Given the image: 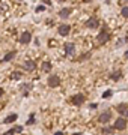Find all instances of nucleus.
Instances as JSON below:
<instances>
[{
    "label": "nucleus",
    "mask_w": 128,
    "mask_h": 135,
    "mask_svg": "<svg viewBox=\"0 0 128 135\" xmlns=\"http://www.w3.org/2000/svg\"><path fill=\"white\" fill-rule=\"evenodd\" d=\"M72 135H83L81 132H77V134H72Z\"/></svg>",
    "instance_id": "31"
},
{
    "label": "nucleus",
    "mask_w": 128,
    "mask_h": 135,
    "mask_svg": "<svg viewBox=\"0 0 128 135\" xmlns=\"http://www.w3.org/2000/svg\"><path fill=\"white\" fill-rule=\"evenodd\" d=\"M17 119H18V116H17L15 113H12V114H9V116L6 117V119H5L3 122H5V123H14V122L17 120Z\"/></svg>",
    "instance_id": "13"
},
{
    "label": "nucleus",
    "mask_w": 128,
    "mask_h": 135,
    "mask_svg": "<svg viewBox=\"0 0 128 135\" xmlns=\"http://www.w3.org/2000/svg\"><path fill=\"white\" fill-rule=\"evenodd\" d=\"M42 2H44V6H45V5H47V6L51 5V0H42Z\"/></svg>",
    "instance_id": "25"
},
{
    "label": "nucleus",
    "mask_w": 128,
    "mask_h": 135,
    "mask_svg": "<svg viewBox=\"0 0 128 135\" xmlns=\"http://www.w3.org/2000/svg\"><path fill=\"white\" fill-rule=\"evenodd\" d=\"M57 2H59V3H63V2H65V0H57Z\"/></svg>",
    "instance_id": "32"
},
{
    "label": "nucleus",
    "mask_w": 128,
    "mask_h": 135,
    "mask_svg": "<svg viewBox=\"0 0 128 135\" xmlns=\"http://www.w3.org/2000/svg\"><path fill=\"white\" fill-rule=\"evenodd\" d=\"M121 77H122V71H115V72L110 74V78H112V80H115V81H118Z\"/></svg>",
    "instance_id": "14"
},
{
    "label": "nucleus",
    "mask_w": 128,
    "mask_h": 135,
    "mask_svg": "<svg viewBox=\"0 0 128 135\" xmlns=\"http://www.w3.org/2000/svg\"><path fill=\"white\" fill-rule=\"evenodd\" d=\"M112 95H113L112 90H106V92L103 93V98H104V99H108V98H112Z\"/></svg>",
    "instance_id": "20"
},
{
    "label": "nucleus",
    "mask_w": 128,
    "mask_h": 135,
    "mask_svg": "<svg viewBox=\"0 0 128 135\" xmlns=\"http://www.w3.org/2000/svg\"><path fill=\"white\" fill-rule=\"evenodd\" d=\"M125 41H128V36H127V38H125Z\"/></svg>",
    "instance_id": "34"
},
{
    "label": "nucleus",
    "mask_w": 128,
    "mask_h": 135,
    "mask_svg": "<svg viewBox=\"0 0 128 135\" xmlns=\"http://www.w3.org/2000/svg\"><path fill=\"white\" fill-rule=\"evenodd\" d=\"M99 26V20L97 17H90V18L86 20V27L88 29H97Z\"/></svg>",
    "instance_id": "5"
},
{
    "label": "nucleus",
    "mask_w": 128,
    "mask_h": 135,
    "mask_svg": "<svg viewBox=\"0 0 128 135\" xmlns=\"http://www.w3.org/2000/svg\"><path fill=\"white\" fill-rule=\"evenodd\" d=\"M3 93H5V92H3V89H0V98H2V95H3Z\"/></svg>",
    "instance_id": "28"
},
{
    "label": "nucleus",
    "mask_w": 128,
    "mask_h": 135,
    "mask_svg": "<svg viewBox=\"0 0 128 135\" xmlns=\"http://www.w3.org/2000/svg\"><path fill=\"white\" fill-rule=\"evenodd\" d=\"M54 135H63V132H56Z\"/></svg>",
    "instance_id": "29"
},
{
    "label": "nucleus",
    "mask_w": 128,
    "mask_h": 135,
    "mask_svg": "<svg viewBox=\"0 0 128 135\" xmlns=\"http://www.w3.org/2000/svg\"><path fill=\"white\" fill-rule=\"evenodd\" d=\"M75 51V45L72 42H68V44H65V54L66 56H71V54H74Z\"/></svg>",
    "instance_id": "10"
},
{
    "label": "nucleus",
    "mask_w": 128,
    "mask_h": 135,
    "mask_svg": "<svg viewBox=\"0 0 128 135\" xmlns=\"http://www.w3.org/2000/svg\"><path fill=\"white\" fill-rule=\"evenodd\" d=\"M12 129H14V132H21V131H23V126H15Z\"/></svg>",
    "instance_id": "24"
},
{
    "label": "nucleus",
    "mask_w": 128,
    "mask_h": 135,
    "mask_svg": "<svg viewBox=\"0 0 128 135\" xmlns=\"http://www.w3.org/2000/svg\"><path fill=\"white\" fill-rule=\"evenodd\" d=\"M108 39H110V32L107 30V27H103V29H101V32H99V35L97 36V41H98L99 45H104Z\"/></svg>",
    "instance_id": "1"
},
{
    "label": "nucleus",
    "mask_w": 128,
    "mask_h": 135,
    "mask_svg": "<svg viewBox=\"0 0 128 135\" xmlns=\"http://www.w3.org/2000/svg\"><path fill=\"white\" fill-rule=\"evenodd\" d=\"M23 68H24V71H27V72H32V71H35V68H36V63H35V60H26L24 63H23Z\"/></svg>",
    "instance_id": "8"
},
{
    "label": "nucleus",
    "mask_w": 128,
    "mask_h": 135,
    "mask_svg": "<svg viewBox=\"0 0 128 135\" xmlns=\"http://www.w3.org/2000/svg\"><path fill=\"white\" fill-rule=\"evenodd\" d=\"M116 111H118L119 114H125V113L128 111V104H125V102L118 104V105H116Z\"/></svg>",
    "instance_id": "12"
},
{
    "label": "nucleus",
    "mask_w": 128,
    "mask_h": 135,
    "mask_svg": "<svg viewBox=\"0 0 128 135\" xmlns=\"http://www.w3.org/2000/svg\"><path fill=\"white\" fill-rule=\"evenodd\" d=\"M101 132L106 134V135H110V134H113V132H115V129H113V126H106V128L101 129Z\"/></svg>",
    "instance_id": "16"
},
{
    "label": "nucleus",
    "mask_w": 128,
    "mask_h": 135,
    "mask_svg": "<svg viewBox=\"0 0 128 135\" xmlns=\"http://www.w3.org/2000/svg\"><path fill=\"white\" fill-rule=\"evenodd\" d=\"M41 69H42L44 72H50V71H51V63H50V62H44L42 65H41Z\"/></svg>",
    "instance_id": "15"
},
{
    "label": "nucleus",
    "mask_w": 128,
    "mask_h": 135,
    "mask_svg": "<svg viewBox=\"0 0 128 135\" xmlns=\"http://www.w3.org/2000/svg\"><path fill=\"white\" fill-rule=\"evenodd\" d=\"M21 77H23V72H14V74H11V80H20Z\"/></svg>",
    "instance_id": "18"
},
{
    "label": "nucleus",
    "mask_w": 128,
    "mask_h": 135,
    "mask_svg": "<svg viewBox=\"0 0 128 135\" xmlns=\"http://www.w3.org/2000/svg\"><path fill=\"white\" fill-rule=\"evenodd\" d=\"M71 12H72V9H71V8H63V9L59 11V17L62 20H66L69 15H71Z\"/></svg>",
    "instance_id": "11"
},
{
    "label": "nucleus",
    "mask_w": 128,
    "mask_h": 135,
    "mask_svg": "<svg viewBox=\"0 0 128 135\" xmlns=\"http://www.w3.org/2000/svg\"><path fill=\"white\" fill-rule=\"evenodd\" d=\"M97 107H98V104H90V108H92V110H95Z\"/></svg>",
    "instance_id": "26"
},
{
    "label": "nucleus",
    "mask_w": 128,
    "mask_h": 135,
    "mask_svg": "<svg viewBox=\"0 0 128 135\" xmlns=\"http://www.w3.org/2000/svg\"><path fill=\"white\" fill-rule=\"evenodd\" d=\"M124 57H125V59H128V51H125V54H124Z\"/></svg>",
    "instance_id": "27"
},
{
    "label": "nucleus",
    "mask_w": 128,
    "mask_h": 135,
    "mask_svg": "<svg viewBox=\"0 0 128 135\" xmlns=\"http://www.w3.org/2000/svg\"><path fill=\"white\" fill-rule=\"evenodd\" d=\"M44 11H45V6L44 5H39L36 9H35V12H38V14H39V12H44Z\"/></svg>",
    "instance_id": "22"
},
{
    "label": "nucleus",
    "mask_w": 128,
    "mask_h": 135,
    "mask_svg": "<svg viewBox=\"0 0 128 135\" xmlns=\"http://www.w3.org/2000/svg\"><path fill=\"white\" fill-rule=\"evenodd\" d=\"M125 128H127V119H124V117L116 119V122H115V125H113V129L115 131H124Z\"/></svg>",
    "instance_id": "3"
},
{
    "label": "nucleus",
    "mask_w": 128,
    "mask_h": 135,
    "mask_svg": "<svg viewBox=\"0 0 128 135\" xmlns=\"http://www.w3.org/2000/svg\"><path fill=\"white\" fill-rule=\"evenodd\" d=\"M121 15H122L124 18H128V6H124L122 11H121Z\"/></svg>",
    "instance_id": "19"
},
{
    "label": "nucleus",
    "mask_w": 128,
    "mask_h": 135,
    "mask_svg": "<svg viewBox=\"0 0 128 135\" xmlns=\"http://www.w3.org/2000/svg\"><path fill=\"white\" fill-rule=\"evenodd\" d=\"M88 57H90V53H86V54H81L80 56V60H86Z\"/></svg>",
    "instance_id": "23"
},
{
    "label": "nucleus",
    "mask_w": 128,
    "mask_h": 135,
    "mask_svg": "<svg viewBox=\"0 0 128 135\" xmlns=\"http://www.w3.org/2000/svg\"><path fill=\"white\" fill-rule=\"evenodd\" d=\"M15 54H17L15 51H11V53H8V54L5 56V59H3V60H5V62H11V60L15 57Z\"/></svg>",
    "instance_id": "17"
},
{
    "label": "nucleus",
    "mask_w": 128,
    "mask_h": 135,
    "mask_svg": "<svg viewBox=\"0 0 128 135\" xmlns=\"http://www.w3.org/2000/svg\"><path fill=\"white\" fill-rule=\"evenodd\" d=\"M125 116H127V117H128V111H127V113H125Z\"/></svg>",
    "instance_id": "33"
},
{
    "label": "nucleus",
    "mask_w": 128,
    "mask_h": 135,
    "mask_svg": "<svg viewBox=\"0 0 128 135\" xmlns=\"http://www.w3.org/2000/svg\"><path fill=\"white\" fill-rule=\"evenodd\" d=\"M84 3H90V2H92V0H83Z\"/></svg>",
    "instance_id": "30"
},
{
    "label": "nucleus",
    "mask_w": 128,
    "mask_h": 135,
    "mask_svg": "<svg viewBox=\"0 0 128 135\" xmlns=\"http://www.w3.org/2000/svg\"><path fill=\"white\" fill-rule=\"evenodd\" d=\"M35 120H36V119H35V114H30V117H29V120H27V125H33L35 123Z\"/></svg>",
    "instance_id": "21"
},
{
    "label": "nucleus",
    "mask_w": 128,
    "mask_h": 135,
    "mask_svg": "<svg viewBox=\"0 0 128 135\" xmlns=\"http://www.w3.org/2000/svg\"><path fill=\"white\" fill-rule=\"evenodd\" d=\"M30 41H32V33L30 32H23V35L20 36V42L27 45V44H30Z\"/></svg>",
    "instance_id": "9"
},
{
    "label": "nucleus",
    "mask_w": 128,
    "mask_h": 135,
    "mask_svg": "<svg viewBox=\"0 0 128 135\" xmlns=\"http://www.w3.org/2000/svg\"><path fill=\"white\" fill-rule=\"evenodd\" d=\"M47 84H48L50 87H53V89H54V87H57V86L60 84L59 75H54V74H53V75H50L48 80H47Z\"/></svg>",
    "instance_id": "4"
},
{
    "label": "nucleus",
    "mask_w": 128,
    "mask_h": 135,
    "mask_svg": "<svg viewBox=\"0 0 128 135\" xmlns=\"http://www.w3.org/2000/svg\"><path fill=\"white\" fill-rule=\"evenodd\" d=\"M84 95L83 93H77V95H74V96L71 98V104L75 107H80V105H83V102H84Z\"/></svg>",
    "instance_id": "2"
},
{
    "label": "nucleus",
    "mask_w": 128,
    "mask_h": 135,
    "mask_svg": "<svg viewBox=\"0 0 128 135\" xmlns=\"http://www.w3.org/2000/svg\"><path fill=\"white\" fill-rule=\"evenodd\" d=\"M110 119H112V113H110V111H104V113L99 114L98 122H99V123H108Z\"/></svg>",
    "instance_id": "6"
},
{
    "label": "nucleus",
    "mask_w": 128,
    "mask_h": 135,
    "mask_svg": "<svg viewBox=\"0 0 128 135\" xmlns=\"http://www.w3.org/2000/svg\"><path fill=\"white\" fill-rule=\"evenodd\" d=\"M57 32H59L60 36H68L69 32H71V26L69 24H60L59 29H57Z\"/></svg>",
    "instance_id": "7"
}]
</instances>
